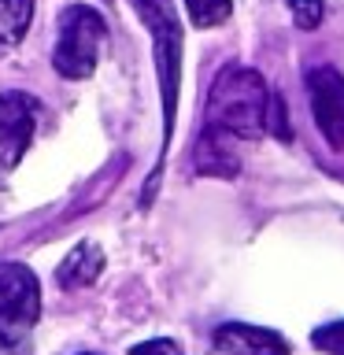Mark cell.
Segmentation results:
<instances>
[{
  "mask_svg": "<svg viewBox=\"0 0 344 355\" xmlns=\"http://www.w3.org/2000/svg\"><path fill=\"white\" fill-rule=\"evenodd\" d=\"M100 270H104V248H100L96 241H78L71 255L60 263V274H55V282H60L63 293H74V288H85L93 285Z\"/></svg>",
  "mask_w": 344,
  "mask_h": 355,
  "instance_id": "8",
  "label": "cell"
},
{
  "mask_svg": "<svg viewBox=\"0 0 344 355\" xmlns=\"http://www.w3.org/2000/svg\"><path fill=\"white\" fill-rule=\"evenodd\" d=\"M33 22V0H0V55L19 49Z\"/></svg>",
  "mask_w": 344,
  "mask_h": 355,
  "instance_id": "10",
  "label": "cell"
},
{
  "mask_svg": "<svg viewBox=\"0 0 344 355\" xmlns=\"http://www.w3.org/2000/svg\"><path fill=\"white\" fill-rule=\"evenodd\" d=\"M270 100L274 93L266 89L259 71L230 63L207 93L204 130L218 133L226 141H259L266 133V122H270Z\"/></svg>",
  "mask_w": 344,
  "mask_h": 355,
  "instance_id": "1",
  "label": "cell"
},
{
  "mask_svg": "<svg viewBox=\"0 0 344 355\" xmlns=\"http://www.w3.org/2000/svg\"><path fill=\"white\" fill-rule=\"evenodd\" d=\"M215 348L222 355H289V340L274 329L248 326V322H222L215 329Z\"/></svg>",
  "mask_w": 344,
  "mask_h": 355,
  "instance_id": "7",
  "label": "cell"
},
{
  "mask_svg": "<svg viewBox=\"0 0 344 355\" xmlns=\"http://www.w3.org/2000/svg\"><path fill=\"white\" fill-rule=\"evenodd\" d=\"M130 355H185V352H182V344L171 340V337H152V340L133 344Z\"/></svg>",
  "mask_w": 344,
  "mask_h": 355,
  "instance_id": "14",
  "label": "cell"
},
{
  "mask_svg": "<svg viewBox=\"0 0 344 355\" xmlns=\"http://www.w3.org/2000/svg\"><path fill=\"white\" fill-rule=\"evenodd\" d=\"M185 11L196 30H211L233 15V0H185Z\"/></svg>",
  "mask_w": 344,
  "mask_h": 355,
  "instance_id": "11",
  "label": "cell"
},
{
  "mask_svg": "<svg viewBox=\"0 0 344 355\" xmlns=\"http://www.w3.org/2000/svg\"><path fill=\"white\" fill-rule=\"evenodd\" d=\"M41 318V282L26 263H0V348H19Z\"/></svg>",
  "mask_w": 344,
  "mask_h": 355,
  "instance_id": "4",
  "label": "cell"
},
{
  "mask_svg": "<svg viewBox=\"0 0 344 355\" xmlns=\"http://www.w3.org/2000/svg\"><path fill=\"white\" fill-rule=\"evenodd\" d=\"M108 37V22L96 8L89 4H67L55 19V49L52 67L67 82H82L96 71L100 49Z\"/></svg>",
  "mask_w": 344,
  "mask_h": 355,
  "instance_id": "3",
  "label": "cell"
},
{
  "mask_svg": "<svg viewBox=\"0 0 344 355\" xmlns=\"http://www.w3.org/2000/svg\"><path fill=\"white\" fill-rule=\"evenodd\" d=\"M289 11H293V22L300 30H315L326 19V4L322 0H289Z\"/></svg>",
  "mask_w": 344,
  "mask_h": 355,
  "instance_id": "13",
  "label": "cell"
},
{
  "mask_svg": "<svg viewBox=\"0 0 344 355\" xmlns=\"http://www.w3.org/2000/svg\"><path fill=\"white\" fill-rule=\"evenodd\" d=\"M307 100L318 133L333 152H344V74L337 67L322 63L307 71Z\"/></svg>",
  "mask_w": 344,
  "mask_h": 355,
  "instance_id": "6",
  "label": "cell"
},
{
  "mask_svg": "<svg viewBox=\"0 0 344 355\" xmlns=\"http://www.w3.org/2000/svg\"><path fill=\"white\" fill-rule=\"evenodd\" d=\"M41 100L33 93H0V178H8L19 166L22 152L33 144L41 122Z\"/></svg>",
  "mask_w": 344,
  "mask_h": 355,
  "instance_id": "5",
  "label": "cell"
},
{
  "mask_svg": "<svg viewBox=\"0 0 344 355\" xmlns=\"http://www.w3.org/2000/svg\"><path fill=\"white\" fill-rule=\"evenodd\" d=\"M137 19L148 26L152 33V55H155V78H160V96H163V152L171 148V133H174V119H178V89H182V22H178V11L171 0H130ZM160 152V159H163ZM163 166L155 163V171L148 178V189H144V204L152 200L155 185H160Z\"/></svg>",
  "mask_w": 344,
  "mask_h": 355,
  "instance_id": "2",
  "label": "cell"
},
{
  "mask_svg": "<svg viewBox=\"0 0 344 355\" xmlns=\"http://www.w3.org/2000/svg\"><path fill=\"white\" fill-rule=\"evenodd\" d=\"M82 355H93V352H82Z\"/></svg>",
  "mask_w": 344,
  "mask_h": 355,
  "instance_id": "15",
  "label": "cell"
},
{
  "mask_svg": "<svg viewBox=\"0 0 344 355\" xmlns=\"http://www.w3.org/2000/svg\"><path fill=\"white\" fill-rule=\"evenodd\" d=\"M311 344L322 355H344V322H329V326H318L311 333Z\"/></svg>",
  "mask_w": 344,
  "mask_h": 355,
  "instance_id": "12",
  "label": "cell"
},
{
  "mask_svg": "<svg viewBox=\"0 0 344 355\" xmlns=\"http://www.w3.org/2000/svg\"><path fill=\"white\" fill-rule=\"evenodd\" d=\"M193 159H196V171H200V174L233 178V174L241 171L237 155L230 152V141H226V137H218V133H211V130H204V137H200Z\"/></svg>",
  "mask_w": 344,
  "mask_h": 355,
  "instance_id": "9",
  "label": "cell"
}]
</instances>
